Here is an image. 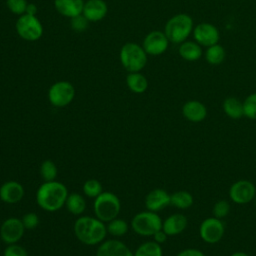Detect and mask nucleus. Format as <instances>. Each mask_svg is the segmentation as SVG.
<instances>
[{"label": "nucleus", "instance_id": "f257e3e1", "mask_svg": "<svg viewBox=\"0 0 256 256\" xmlns=\"http://www.w3.org/2000/svg\"><path fill=\"white\" fill-rule=\"evenodd\" d=\"M74 234L84 245H100L108 234L107 225L97 217L81 216L74 224Z\"/></svg>", "mask_w": 256, "mask_h": 256}, {"label": "nucleus", "instance_id": "f03ea898", "mask_svg": "<svg viewBox=\"0 0 256 256\" xmlns=\"http://www.w3.org/2000/svg\"><path fill=\"white\" fill-rule=\"evenodd\" d=\"M67 187L59 181L44 182L37 190L36 202L47 212H56L65 206L68 198Z\"/></svg>", "mask_w": 256, "mask_h": 256}, {"label": "nucleus", "instance_id": "7ed1b4c3", "mask_svg": "<svg viewBox=\"0 0 256 256\" xmlns=\"http://www.w3.org/2000/svg\"><path fill=\"white\" fill-rule=\"evenodd\" d=\"M194 21L192 17L185 13H180L171 17L164 29L168 40L174 44H182L193 33Z\"/></svg>", "mask_w": 256, "mask_h": 256}, {"label": "nucleus", "instance_id": "20e7f679", "mask_svg": "<svg viewBox=\"0 0 256 256\" xmlns=\"http://www.w3.org/2000/svg\"><path fill=\"white\" fill-rule=\"evenodd\" d=\"M120 61L129 73L141 72L147 64L148 54L139 44L126 43L120 50Z\"/></svg>", "mask_w": 256, "mask_h": 256}, {"label": "nucleus", "instance_id": "39448f33", "mask_svg": "<svg viewBox=\"0 0 256 256\" xmlns=\"http://www.w3.org/2000/svg\"><path fill=\"white\" fill-rule=\"evenodd\" d=\"M121 211V201L112 192H102L94 201L95 216L104 223L117 218Z\"/></svg>", "mask_w": 256, "mask_h": 256}, {"label": "nucleus", "instance_id": "423d86ee", "mask_svg": "<svg viewBox=\"0 0 256 256\" xmlns=\"http://www.w3.org/2000/svg\"><path fill=\"white\" fill-rule=\"evenodd\" d=\"M162 225L163 220L158 213L149 210L136 214L131 221L132 230L143 237H153L157 231L162 229Z\"/></svg>", "mask_w": 256, "mask_h": 256}, {"label": "nucleus", "instance_id": "0eeeda50", "mask_svg": "<svg viewBox=\"0 0 256 256\" xmlns=\"http://www.w3.org/2000/svg\"><path fill=\"white\" fill-rule=\"evenodd\" d=\"M16 32L25 41L35 42L39 40L44 33V28L36 16L23 14L16 21Z\"/></svg>", "mask_w": 256, "mask_h": 256}, {"label": "nucleus", "instance_id": "6e6552de", "mask_svg": "<svg viewBox=\"0 0 256 256\" xmlns=\"http://www.w3.org/2000/svg\"><path fill=\"white\" fill-rule=\"evenodd\" d=\"M76 95L74 86L68 81H58L54 83L48 91V100L56 108H64L70 105Z\"/></svg>", "mask_w": 256, "mask_h": 256}, {"label": "nucleus", "instance_id": "1a4fd4ad", "mask_svg": "<svg viewBox=\"0 0 256 256\" xmlns=\"http://www.w3.org/2000/svg\"><path fill=\"white\" fill-rule=\"evenodd\" d=\"M199 233L201 239L207 244H216L222 240L225 234V225L221 219L216 217L206 218L200 225Z\"/></svg>", "mask_w": 256, "mask_h": 256}, {"label": "nucleus", "instance_id": "9d476101", "mask_svg": "<svg viewBox=\"0 0 256 256\" xmlns=\"http://www.w3.org/2000/svg\"><path fill=\"white\" fill-rule=\"evenodd\" d=\"M229 197L236 204H248L256 197V186L249 180H238L231 185Z\"/></svg>", "mask_w": 256, "mask_h": 256}, {"label": "nucleus", "instance_id": "9b49d317", "mask_svg": "<svg viewBox=\"0 0 256 256\" xmlns=\"http://www.w3.org/2000/svg\"><path fill=\"white\" fill-rule=\"evenodd\" d=\"M25 227L22 220L16 217L6 219L0 227V238L7 245L18 243L24 236Z\"/></svg>", "mask_w": 256, "mask_h": 256}, {"label": "nucleus", "instance_id": "f8f14e48", "mask_svg": "<svg viewBox=\"0 0 256 256\" xmlns=\"http://www.w3.org/2000/svg\"><path fill=\"white\" fill-rule=\"evenodd\" d=\"M193 37L200 46L208 48L218 44L220 40V32L215 25L203 22L194 28Z\"/></svg>", "mask_w": 256, "mask_h": 256}, {"label": "nucleus", "instance_id": "ddd939ff", "mask_svg": "<svg viewBox=\"0 0 256 256\" xmlns=\"http://www.w3.org/2000/svg\"><path fill=\"white\" fill-rule=\"evenodd\" d=\"M169 43L170 41L164 32L152 31L145 37L142 47L148 55L160 56L167 51Z\"/></svg>", "mask_w": 256, "mask_h": 256}, {"label": "nucleus", "instance_id": "4468645a", "mask_svg": "<svg viewBox=\"0 0 256 256\" xmlns=\"http://www.w3.org/2000/svg\"><path fill=\"white\" fill-rule=\"evenodd\" d=\"M25 195L23 185L17 181L10 180L0 187V200L6 204H17Z\"/></svg>", "mask_w": 256, "mask_h": 256}, {"label": "nucleus", "instance_id": "2eb2a0df", "mask_svg": "<svg viewBox=\"0 0 256 256\" xmlns=\"http://www.w3.org/2000/svg\"><path fill=\"white\" fill-rule=\"evenodd\" d=\"M96 256H134V253L122 241L109 239L99 245Z\"/></svg>", "mask_w": 256, "mask_h": 256}, {"label": "nucleus", "instance_id": "dca6fc26", "mask_svg": "<svg viewBox=\"0 0 256 256\" xmlns=\"http://www.w3.org/2000/svg\"><path fill=\"white\" fill-rule=\"evenodd\" d=\"M170 194L164 189H154L150 191L145 198V206L147 210L159 212L170 205Z\"/></svg>", "mask_w": 256, "mask_h": 256}, {"label": "nucleus", "instance_id": "f3484780", "mask_svg": "<svg viewBox=\"0 0 256 256\" xmlns=\"http://www.w3.org/2000/svg\"><path fill=\"white\" fill-rule=\"evenodd\" d=\"M108 13V5L104 0H88L84 4L83 15L89 22H99Z\"/></svg>", "mask_w": 256, "mask_h": 256}, {"label": "nucleus", "instance_id": "a211bd4d", "mask_svg": "<svg viewBox=\"0 0 256 256\" xmlns=\"http://www.w3.org/2000/svg\"><path fill=\"white\" fill-rule=\"evenodd\" d=\"M182 114L188 121L199 123L206 119L208 111L202 102L198 100H190L183 105Z\"/></svg>", "mask_w": 256, "mask_h": 256}, {"label": "nucleus", "instance_id": "6ab92c4d", "mask_svg": "<svg viewBox=\"0 0 256 256\" xmlns=\"http://www.w3.org/2000/svg\"><path fill=\"white\" fill-rule=\"evenodd\" d=\"M188 226V219L184 214L176 213L167 217L163 221L162 230L168 236H175L181 234Z\"/></svg>", "mask_w": 256, "mask_h": 256}, {"label": "nucleus", "instance_id": "aec40b11", "mask_svg": "<svg viewBox=\"0 0 256 256\" xmlns=\"http://www.w3.org/2000/svg\"><path fill=\"white\" fill-rule=\"evenodd\" d=\"M85 2L83 0H54L57 12L67 18H74L83 13Z\"/></svg>", "mask_w": 256, "mask_h": 256}, {"label": "nucleus", "instance_id": "412c9836", "mask_svg": "<svg viewBox=\"0 0 256 256\" xmlns=\"http://www.w3.org/2000/svg\"><path fill=\"white\" fill-rule=\"evenodd\" d=\"M201 47L202 46H200L196 41H185L180 44L178 52L182 59L189 62H195L198 61L203 55Z\"/></svg>", "mask_w": 256, "mask_h": 256}, {"label": "nucleus", "instance_id": "4be33fe9", "mask_svg": "<svg viewBox=\"0 0 256 256\" xmlns=\"http://www.w3.org/2000/svg\"><path fill=\"white\" fill-rule=\"evenodd\" d=\"M126 84L129 90L135 94H143L149 86L147 78L140 72L129 73L126 78Z\"/></svg>", "mask_w": 256, "mask_h": 256}, {"label": "nucleus", "instance_id": "5701e85b", "mask_svg": "<svg viewBox=\"0 0 256 256\" xmlns=\"http://www.w3.org/2000/svg\"><path fill=\"white\" fill-rule=\"evenodd\" d=\"M223 110L225 114L234 120L240 119L244 116L243 102L236 97H228L223 102Z\"/></svg>", "mask_w": 256, "mask_h": 256}, {"label": "nucleus", "instance_id": "b1692460", "mask_svg": "<svg viewBox=\"0 0 256 256\" xmlns=\"http://www.w3.org/2000/svg\"><path fill=\"white\" fill-rule=\"evenodd\" d=\"M65 206L72 215L81 216L86 210V201L81 194L71 193L68 195Z\"/></svg>", "mask_w": 256, "mask_h": 256}, {"label": "nucleus", "instance_id": "393cba45", "mask_svg": "<svg viewBox=\"0 0 256 256\" xmlns=\"http://www.w3.org/2000/svg\"><path fill=\"white\" fill-rule=\"evenodd\" d=\"M193 203L194 198L188 191H177L170 196V205L180 210L189 209Z\"/></svg>", "mask_w": 256, "mask_h": 256}, {"label": "nucleus", "instance_id": "a878e982", "mask_svg": "<svg viewBox=\"0 0 256 256\" xmlns=\"http://www.w3.org/2000/svg\"><path fill=\"white\" fill-rule=\"evenodd\" d=\"M226 58V51L220 44H215L207 48L205 52L206 61L213 66L221 65Z\"/></svg>", "mask_w": 256, "mask_h": 256}, {"label": "nucleus", "instance_id": "bb28decb", "mask_svg": "<svg viewBox=\"0 0 256 256\" xmlns=\"http://www.w3.org/2000/svg\"><path fill=\"white\" fill-rule=\"evenodd\" d=\"M134 256H163V249L162 246L154 240L147 241L136 249Z\"/></svg>", "mask_w": 256, "mask_h": 256}, {"label": "nucleus", "instance_id": "cd10ccee", "mask_svg": "<svg viewBox=\"0 0 256 256\" xmlns=\"http://www.w3.org/2000/svg\"><path fill=\"white\" fill-rule=\"evenodd\" d=\"M129 230L128 223L120 218H115L112 221L108 222L107 224V231L113 237H122L124 236Z\"/></svg>", "mask_w": 256, "mask_h": 256}, {"label": "nucleus", "instance_id": "c85d7f7f", "mask_svg": "<svg viewBox=\"0 0 256 256\" xmlns=\"http://www.w3.org/2000/svg\"><path fill=\"white\" fill-rule=\"evenodd\" d=\"M40 175L44 182L56 180L58 176V168L52 160L44 161L40 166Z\"/></svg>", "mask_w": 256, "mask_h": 256}, {"label": "nucleus", "instance_id": "c756f323", "mask_svg": "<svg viewBox=\"0 0 256 256\" xmlns=\"http://www.w3.org/2000/svg\"><path fill=\"white\" fill-rule=\"evenodd\" d=\"M83 192L88 198H97L102 192V184L96 179H89L83 185Z\"/></svg>", "mask_w": 256, "mask_h": 256}, {"label": "nucleus", "instance_id": "7c9ffc66", "mask_svg": "<svg viewBox=\"0 0 256 256\" xmlns=\"http://www.w3.org/2000/svg\"><path fill=\"white\" fill-rule=\"evenodd\" d=\"M244 116L251 120H256V92L250 94L243 102Z\"/></svg>", "mask_w": 256, "mask_h": 256}, {"label": "nucleus", "instance_id": "2f4dec72", "mask_svg": "<svg viewBox=\"0 0 256 256\" xmlns=\"http://www.w3.org/2000/svg\"><path fill=\"white\" fill-rule=\"evenodd\" d=\"M6 5L10 12L21 16L26 13L28 2L27 0H6Z\"/></svg>", "mask_w": 256, "mask_h": 256}, {"label": "nucleus", "instance_id": "473e14b6", "mask_svg": "<svg viewBox=\"0 0 256 256\" xmlns=\"http://www.w3.org/2000/svg\"><path fill=\"white\" fill-rule=\"evenodd\" d=\"M230 209H231V206L228 201L220 200V201L216 202L215 205L213 206V210H212L213 216L222 220L223 218L228 216Z\"/></svg>", "mask_w": 256, "mask_h": 256}, {"label": "nucleus", "instance_id": "72a5a7b5", "mask_svg": "<svg viewBox=\"0 0 256 256\" xmlns=\"http://www.w3.org/2000/svg\"><path fill=\"white\" fill-rule=\"evenodd\" d=\"M88 26H89V21L83 14L71 19V28L75 32H78V33L84 32L87 30Z\"/></svg>", "mask_w": 256, "mask_h": 256}, {"label": "nucleus", "instance_id": "f704fd0d", "mask_svg": "<svg viewBox=\"0 0 256 256\" xmlns=\"http://www.w3.org/2000/svg\"><path fill=\"white\" fill-rule=\"evenodd\" d=\"M22 223L25 227L26 230H33L35 229L39 223H40V220H39V216L36 214V213H26L23 217H22Z\"/></svg>", "mask_w": 256, "mask_h": 256}, {"label": "nucleus", "instance_id": "c9c22d12", "mask_svg": "<svg viewBox=\"0 0 256 256\" xmlns=\"http://www.w3.org/2000/svg\"><path fill=\"white\" fill-rule=\"evenodd\" d=\"M3 256H29L27 250L21 246L16 244L7 245V247L4 250Z\"/></svg>", "mask_w": 256, "mask_h": 256}, {"label": "nucleus", "instance_id": "e433bc0d", "mask_svg": "<svg viewBox=\"0 0 256 256\" xmlns=\"http://www.w3.org/2000/svg\"><path fill=\"white\" fill-rule=\"evenodd\" d=\"M176 256H206V255L199 249L188 248L180 251Z\"/></svg>", "mask_w": 256, "mask_h": 256}, {"label": "nucleus", "instance_id": "4c0bfd02", "mask_svg": "<svg viewBox=\"0 0 256 256\" xmlns=\"http://www.w3.org/2000/svg\"><path fill=\"white\" fill-rule=\"evenodd\" d=\"M168 235L161 229V230H159V231H157L154 235H153V239H154V241L156 242V243H158V244H160V245H162V244H164L166 241H167V239H168Z\"/></svg>", "mask_w": 256, "mask_h": 256}, {"label": "nucleus", "instance_id": "58836bf2", "mask_svg": "<svg viewBox=\"0 0 256 256\" xmlns=\"http://www.w3.org/2000/svg\"><path fill=\"white\" fill-rule=\"evenodd\" d=\"M38 12V8L35 4L33 3H28V6H27V9H26V13L25 14H28V15H32V16H36Z\"/></svg>", "mask_w": 256, "mask_h": 256}, {"label": "nucleus", "instance_id": "ea45409f", "mask_svg": "<svg viewBox=\"0 0 256 256\" xmlns=\"http://www.w3.org/2000/svg\"><path fill=\"white\" fill-rule=\"evenodd\" d=\"M230 256H249V255L247 253H245V252H235V253H233Z\"/></svg>", "mask_w": 256, "mask_h": 256}, {"label": "nucleus", "instance_id": "a19ab883", "mask_svg": "<svg viewBox=\"0 0 256 256\" xmlns=\"http://www.w3.org/2000/svg\"><path fill=\"white\" fill-rule=\"evenodd\" d=\"M254 202H255V206H256V197H255V199H254Z\"/></svg>", "mask_w": 256, "mask_h": 256}]
</instances>
